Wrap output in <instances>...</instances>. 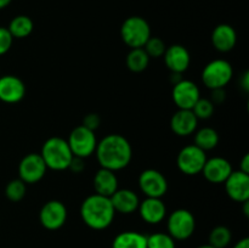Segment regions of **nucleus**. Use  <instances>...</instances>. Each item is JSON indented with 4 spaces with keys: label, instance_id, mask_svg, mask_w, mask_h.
Segmentation results:
<instances>
[{
    "label": "nucleus",
    "instance_id": "f257e3e1",
    "mask_svg": "<svg viewBox=\"0 0 249 248\" xmlns=\"http://www.w3.org/2000/svg\"><path fill=\"white\" fill-rule=\"evenodd\" d=\"M95 153L101 168L117 172L128 167L133 157V148L124 136L109 134L97 142Z\"/></svg>",
    "mask_w": 249,
    "mask_h": 248
},
{
    "label": "nucleus",
    "instance_id": "f03ea898",
    "mask_svg": "<svg viewBox=\"0 0 249 248\" xmlns=\"http://www.w3.org/2000/svg\"><path fill=\"white\" fill-rule=\"evenodd\" d=\"M116 211L108 197L94 194L87 197L80 206V216L92 230H105L114 220Z\"/></svg>",
    "mask_w": 249,
    "mask_h": 248
},
{
    "label": "nucleus",
    "instance_id": "7ed1b4c3",
    "mask_svg": "<svg viewBox=\"0 0 249 248\" xmlns=\"http://www.w3.org/2000/svg\"><path fill=\"white\" fill-rule=\"evenodd\" d=\"M40 156L45 162L46 167L53 170L68 169L74 157L67 140L58 136L48 139L44 142Z\"/></svg>",
    "mask_w": 249,
    "mask_h": 248
},
{
    "label": "nucleus",
    "instance_id": "20e7f679",
    "mask_svg": "<svg viewBox=\"0 0 249 248\" xmlns=\"http://www.w3.org/2000/svg\"><path fill=\"white\" fill-rule=\"evenodd\" d=\"M121 36L130 49L143 48L151 36V27L143 17L130 16L122 23Z\"/></svg>",
    "mask_w": 249,
    "mask_h": 248
},
{
    "label": "nucleus",
    "instance_id": "39448f33",
    "mask_svg": "<svg viewBox=\"0 0 249 248\" xmlns=\"http://www.w3.org/2000/svg\"><path fill=\"white\" fill-rule=\"evenodd\" d=\"M233 70L229 61L218 58L207 63L202 71V82L208 89H224L232 79Z\"/></svg>",
    "mask_w": 249,
    "mask_h": 248
},
{
    "label": "nucleus",
    "instance_id": "423d86ee",
    "mask_svg": "<svg viewBox=\"0 0 249 248\" xmlns=\"http://www.w3.org/2000/svg\"><path fill=\"white\" fill-rule=\"evenodd\" d=\"M168 233L174 240L185 241L191 237L196 229L194 214L187 209H177L169 215L167 221Z\"/></svg>",
    "mask_w": 249,
    "mask_h": 248
},
{
    "label": "nucleus",
    "instance_id": "0eeeda50",
    "mask_svg": "<svg viewBox=\"0 0 249 248\" xmlns=\"http://www.w3.org/2000/svg\"><path fill=\"white\" fill-rule=\"evenodd\" d=\"M73 156L79 158H88L95 153L97 140L95 133L84 125H79L73 129L67 140Z\"/></svg>",
    "mask_w": 249,
    "mask_h": 248
},
{
    "label": "nucleus",
    "instance_id": "6e6552de",
    "mask_svg": "<svg viewBox=\"0 0 249 248\" xmlns=\"http://www.w3.org/2000/svg\"><path fill=\"white\" fill-rule=\"evenodd\" d=\"M207 160L206 152L196 145H189L181 148L177 157V165L186 175H197L202 173Z\"/></svg>",
    "mask_w": 249,
    "mask_h": 248
},
{
    "label": "nucleus",
    "instance_id": "1a4fd4ad",
    "mask_svg": "<svg viewBox=\"0 0 249 248\" xmlns=\"http://www.w3.org/2000/svg\"><path fill=\"white\" fill-rule=\"evenodd\" d=\"M39 220L46 230H58L65 225L67 220V208L62 202L57 199L46 202L40 209Z\"/></svg>",
    "mask_w": 249,
    "mask_h": 248
},
{
    "label": "nucleus",
    "instance_id": "9d476101",
    "mask_svg": "<svg viewBox=\"0 0 249 248\" xmlns=\"http://www.w3.org/2000/svg\"><path fill=\"white\" fill-rule=\"evenodd\" d=\"M46 169L48 167L41 158L40 153H29L24 156L19 162V179L26 184H36L45 177Z\"/></svg>",
    "mask_w": 249,
    "mask_h": 248
},
{
    "label": "nucleus",
    "instance_id": "9b49d317",
    "mask_svg": "<svg viewBox=\"0 0 249 248\" xmlns=\"http://www.w3.org/2000/svg\"><path fill=\"white\" fill-rule=\"evenodd\" d=\"M139 186L146 197L160 198L168 191V181L164 175L156 169H146L139 177Z\"/></svg>",
    "mask_w": 249,
    "mask_h": 248
},
{
    "label": "nucleus",
    "instance_id": "f8f14e48",
    "mask_svg": "<svg viewBox=\"0 0 249 248\" xmlns=\"http://www.w3.org/2000/svg\"><path fill=\"white\" fill-rule=\"evenodd\" d=\"M172 97L179 109H192L201 97V92L196 83L187 79H180L173 87Z\"/></svg>",
    "mask_w": 249,
    "mask_h": 248
},
{
    "label": "nucleus",
    "instance_id": "ddd939ff",
    "mask_svg": "<svg viewBox=\"0 0 249 248\" xmlns=\"http://www.w3.org/2000/svg\"><path fill=\"white\" fill-rule=\"evenodd\" d=\"M163 57H164V62L168 70L177 74H182L191 63V55H190L189 50L180 44H174L165 49Z\"/></svg>",
    "mask_w": 249,
    "mask_h": 248
},
{
    "label": "nucleus",
    "instance_id": "4468645a",
    "mask_svg": "<svg viewBox=\"0 0 249 248\" xmlns=\"http://www.w3.org/2000/svg\"><path fill=\"white\" fill-rule=\"evenodd\" d=\"M225 191L235 202H246L249 198V174L236 170L225 180Z\"/></svg>",
    "mask_w": 249,
    "mask_h": 248
},
{
    "label": "nucleus",
    "instance_id": "2eb2a0df",
    "mask_svg": "<svg viewBox=\"0 0 249 248\" xmlns=\"http://www.w3.org/2000/svg\"><path fill=\"white\" fill-rule=\"evenodd\" d=\"M26 95V85L12 74L0 77V100L6 104H17Z\"/></svg>",
    "mask_w": 249,
    "mask_h": 248
},
{
    "label": "nucleus",
    "instance_id": "dca6fc26",
    "mask_svg": "<svg viewBox=\"0 0 249 248\" xmlns=\"http://www.w3.org/2000/svg\"><path fill=\"white\" fill-rule=\"evenodd\" d=\"M232 172V165L223 157L207 158L202 169L204 177L212 184H224Z\"/></svg>",
    "mask_w": 249,
    "mask_h": 248
},
{
    "label": "nucleus",
    "instance_id": "f3484780",
    "mask_svg": "<svg viewBox=\"0 0 249 248\" xmlns=\"http://www.w3.org/2000/svg\"><path fill=\"white\" fill-rule=\"evenodd\" d=\"M138 209L142 220L151 225L160 224L167 215V207L160 198L146 197L140 202Z\"/></svg>",
    "mask_w": 249,
    "mask_h": 248
},
{
    "label": "nucleus",
    "instance_id": "a211bd4d",
    "mask_svg": "<svg viewBox=\"0 0 249 248\" xmlns=\"http://www.w3.org/2000/svg\"><path fill=\"white\" fill-rule=\"evenodd\" d=\"M198 119L192 109H178L170 119V128L178 136H189L197 129Z\"/></svg>",
    "mask_w": 249,
    "mask_h": 248
},
{
    "label": "nucleus",
    "instance_id": "6ab92c4d",
    "mask_svg": "<svg viewBox=\"0 0 249 248\" xmlns=\"http://www.w3.org/2000/svg\"><path fill=\"white\" fill-rule=\"evenodd\" d=\"M212 43L218 51L228 53L235 48L236 43H237V34L230 24H218L212 33Z\"/></svg>",
    "mask_w": 249,
    "mask_h": 248
},
{
    "label": "nucleus",
    "instance_id": "aec40b11",
    "mask_svg": "<svg viewBox=\"0 0 249 248\" xmlns=\"http://www.w3.org/2000/svg\"><path fill=\"white\" fill-rule=\"evenodd\" d=\"M111 203L113 206L116 213L131 214L138 211L140 199L134 191L129 189H118L111 197Z\"/></svg>",
    "mask_w": 249,
    "mask_h": 248
},
{
    "label": "nucleus",
    "instance_id": "412c9836",
    "mask_svg": "<svg viewBox=\"0 0 249 248\" xmlns=\"http://www.w3.org/2000/svg\"><path fill=\"white\" fill-rule=\"evenodd\" d=\"M95 194L105 197H111L118 190V179L112 170L106 168H100L94 177Z\"/></svg>",
    "mask_w": 249,
    "mask_h": 248
},
{
    "label": "nucleus",
    "instance_id": "4be33fe9",
    "mask_svg": "<svg viewBox=\"0 0 249 248\" xmlns=\"http://www.w3.org/2000/svg\"><path fill=\"white\" fill-rule=\"evenodd\" d=\"M112 248H147V236L138 231H123L114 237Z\"/></svg>",
    "mask_w": 249,
    "mask_h": 248
},
{
    "label": "nucleus",
    "instance_id": "5701e85b",
    "mask_svg": "<svg viewBox=\"0 0 249 248\" xmlns=\"http://www.w3.org/2000/svg\"><path fill=\"white\" fill-rule=\"evenodd\" d=\"M7 29L14 39H23L33 32L34 23L31 17L26 16V15H18L11 19Z\"/></svg>",
    "mask_w": 249,
    "mask_h": 248
},
{
    "label": "nucleus",
    "instance_id": "b1692460",
    "mask_svg": "<svg viewBox=\"0 0 249 248\" xmlns=\"http://www.w3.org/2000/svg\"><path fill=\"white\" fill-rule=\"evenodd\" d=\"M219 143V134L215 129L206 128L199 129L195 135V145L203 150L204 152L209 150H213Z\"/></svg>",
    "mask_w": 249,
    "mask_h": 248
},
{
    "label": "nucleus",
    "instance_id": "393cba45",
    "mask_svg": "<svg viewBox=\"0 0 249 248\" xmlns=\"http://www.w3.org/2000/svg\"><path fill=\"white\" fill-rule=\"evenodd\" d=\"M148 63H150V56L143 50V48L131 49L126 56V66L131 72H142L147 68Z\"/></svg>",
    "mask_w": 249,
    "mask_h": 248
},
{
    "label": "nucleus",
    "instance_id": "a878e982",
    "mask_svg": "<svg viewBox=\"0 0 249 248\" xmlns=\"http://www.w3.org/2000/svg\"><path fill=\"white\" fill-rule=\"evenodd\" d=\"M232 233L230 229L224 225L215 226L209 233V243L208 245L213 246L214 248H226L231 242Z\"/></svg>",
    "mask_w": 249,
    "mask_h": 248
},
{
    "label": "nucleus",
    "instance_id": "bb28decb",
    "mask_svg": "<svg viewBox=\"0 0 249 248\" xmlns=\"http://www.w3.org/2000/svg\"><path fill=\"white\" fill-rule=\"evenodd\" d=\"M26 182L22 181L21 179H14L5 187V196L11 202H19L26 196Z\"/></svg>",
    "mask_w": 249,
    "mask_h": 248
},
{
    "label": "nucleus",
    "instance_id": "cd10ccee",
    "mask_svg": "<svg viewBox=\"0 0 249 248\" xmlns=\"http://www.w3.org/2000/svg\"><path fill=\"white\" fill-rule=\"evenodd\" d=\"M147 248H177V246L169 233L156 232L147 236Z\"/></svg>",
    "mask_w": 249,
    "mask_h": 248
},
{
    "label": "nucleus",
    "instance_id": "c85d7f7f",
    "mask_svg": "<svg viewBox=\"0 0 249 248\" xmlns=\"http://www.w3.org/2000/svg\"><path fill=\"white\" fill-rule=\"evenodd\" d=\"M192 112H194L198 121L199 119H208L214 113V104L209 99L199 97L198 101L192 107Z\"/></svg>",
    "mask_w": 249,
    "mask_h": 248
},
{
    "label": "nucleus",
    "instance_id": "c756f323",
    "mask_svg": "<svg viewBox=\"0 0 249 248\" xmlns=\"http://www.w3.org/2000/svg\"><path fill=\"white\" fill-rule=\"evenodd\" d=\"M165 44L162 39L157 38V36H150L146 44L143 45V50L147 53V55L153 58H158L160 56L164 55L165 53Z\"/></svg>",
    "mask_w": 249,
    "mask_h": 248
},
{
    "label": "nucleus",
    "instance_id": "7c9ffc66",
    "mask_svg": "<svg viewBox=\"0 0 249 248\" xmlns=\"http://www.w3.org/2000/svg\"><path fill=\"white\" fill-rule=\"evenodd\" d=\"M12 41H14V38L9 29L6 27H0V56L6 53L11 49Z\"/></svg>",
    "mask_w": 249,
    "mask_h": 248
},
{
    "label": "nucleus",
    "instance_id": "2f4dec72",
    "mask_svg": "<svg viewBox=\"0 0 249 248\" xmlns=\"http://www.w3.org/2000/svg\"><path fill=\"white\" fill-rule=\"evenodd\" d=\"M100 123H101V118H100L99 114L96 113H89L83 118V124L85 128L90 129V130L94 131L95 129L99 128Z\"/></svg>",
    "mask_w": 249,
    "mask_h": 248
},
{
    "label": "nucleus",
    "instance_id": "473e14b6",
    "mask_svg": "<svg viewBox=\"0 0 249 248\" xmlns=\"http://www.w3.org/2000/svg\"><path fill=\"white\" fill-rule=\"evenodd\" d=\"M85 164H84V159L83 158H79V157H73L72 162H71L70 167H68V169H71L72 172L74 173H80L83 169H84Z\"/></svg>",
    "mask_w": 249,
    "mask_h": 248
},
{
    "label": "nucleus",
    "instance_id": "72a5a7b5",
    "mask_svg": "<svg viewBox=\"0 0 249 248\" xmlns=\"http://www.w3.org/2000/svg\"><path fill=\"white\" fill-rule=\"evenodd\" d=\"M224 100H225V91H224V89H214L211 101L213 104H223Z\"/></svg>",
    "mask_w": 249,
    "mask_h": 248
},
{
    "label": "nucleus",
    "instance_id": "f704fd0d",
    "mask_svg": "<svg viewBox=\"0 0 249 248\" xmlns=\"http://www.w3.org/2000/svg\"><path fill=\"white\" fill-rule=\"evenodd\" d=\"M240 170L241 172L246 173V174H249V155L248 153H246V155L243 156L242 160H241Z\"/></svg>",
    "mask_w": 249,
    "mask_h": 248
},
{
    "label": "nucleus",
    "instance_id": "c9c22d12",
    "mask_svg": "<svg viewBox=\"0 0 249 248\" xmlns=\"http://www.w3.org/2000/svg\"><path fill=\"white\" fill-rule=\"evenodd\" d=\"M233 248H249V238L245 237L242 240H240L233 246Z\"/></svg>",
    "mask_w": 249,
    "mask_h": 248
},
{
    "label": "nucleus",
    "instance_id": "e433bc0d",
    "mask_svg": "<svg viewBox=\"0 0 249 248\" xmlns=\"http://www.w3.org/2000/svg\"><path fill=\"white\" fill-rule=\"evenodd\" d=\"M241 84H242V88L245 91H248L249 90V73L246 72L245 74H243V78L242 80H241Z\"/></svg>",
    "mask_w": 249,
    "mask_h": 248
},
{
    "label": "nucleus",
    "instance_id": "4c0bfd02",
    "mask_svg": "<svg viewBox=\"0 0 249 248\" xmlns=\"http://www.w3.org/2000/svg\"><path fill=\"white\" fill-rule=\"evenodd\" d=\"M10 2H11V0H0V10H2V9H5V7L9 6Z\"/></svg>",
    "mask_w": 249,
    "mask_h": 248
},
{
    "label": "nucleus",
    "instance_id": "58836bf2",
    "mask_svg": "<svg viewBox=\"0 0 249 248\" xmlns=\"http://www.w3.org/2000/svg\"><path fill=\"white\" fill-rule=\"evenodd\" d=\"M197 248H214V247L211 245H202V246H198Z\"/></svg>",
    "mask_w": 249,
    "mask_h": 248
}]
</instances>
